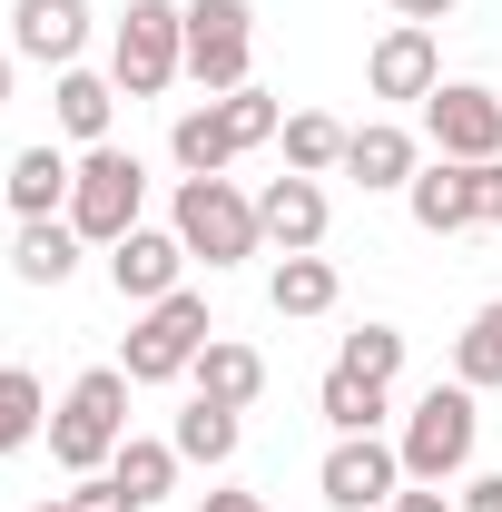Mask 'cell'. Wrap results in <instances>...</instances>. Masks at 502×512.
Wrapping results in <instances>:
<instances>
[{"label": "cell", "instance_id": "obj_1", "mask_svg": "<svg viewBox=\"0 0 502 512\" xmlns=\"http://www.w3.org/2000/svg\"><path fill=\"white\" fill-rule=\"evenodd\" d=\"M286 128V99L276 89H227V99H197V109H178V128H168V158L188 168V178H227L247 148H266Z\"/></svg>", "mask_w": 502, "mask_h": 512}, {"label": "cell", "instance_id": "obj_2", "mask_svg": "<svg viewBox=\"0 0 502 512\" xmlns=\"http://www.w3.org/2000/svg\"><path fill=\"white\" fill-rule=\"evenodd\" d=\"M119 444H128V365H89L50 404V463L79 483V473H109Z\"/></svg>", "mask_w": 502, "mask_h": 512}, {"label": "cell", "instance_id": "obj_3", "mask_svg": "<svg viewBox=\"0 0 502 512\" xmlns=\"http://www.w3.org/2000/svg\"><path fill=\"white\" fill-rule=\"evenodd\" d=\"M473 444H483V404H473V384H424L414 404H404V483H463L473 473Z\"/></svg>", "mask_w": 502, "mask_h": 512}, {"label": "cell", "instance_id": "obj_4", "mask_svg": "<svg viewBox=\"0 0 502 512\" xmlns=\"http://www.w3.org/2000/svg\"><path fill=\"white\" fill-rule=\"evenodd\" d=\"M109 79L119 99H158L188 79V0H128V20L109 30Z\"/></svg>", "mask_w": 502, "mask_h": 512}, {"label": "cell", "instance_id": "obj_5", "mask_svg": "<svg viewBox=\"0 0 502 512\" xmlns=\"http://www.w3.org/2000/svg\"><path fill=\"white\" fill-rule=\"evenodd\" d=\"M138 207H148V168H138V148H119V138H109V148H79V178H69V227L109 256L128 227H148Z\"/></svg>", "mask_w": 502, "mask_h": 512}, {"label": "cell", "instance_id": "obj_6", "mask_svg": "<svg viewBox=\"0 0 502 512\" xmlns=\"http://www.w3.org/2000/svg\"><path fill=\"white\" fill-rule=\"evenodd\" d=\"M168 227H178V247L207 256V266H247V256L266 247V227H256V197L237 188V178H178Z\"/></svg>", "mask_w": 502, "mask_h": 512}, {"label": "cell", "instance_id": "obj_7", "mask_svg": "<svg viewBox=\"0 0 502 512\" xmlns=\"http://www.w3.org/2000/svg\"><path fill=\"white\" fill-rule=\"evenodd\" d=\"M217 325H207V296L197 286H178V296H158V306H138V325H128V384H178L197 365V345H207Z\"/></svg>", "mask_w": 502, "mask_h": 512}, {"label": "cell", "instance_id": "obj_8", "mask_svg": "<svg viewBox=\"0 0 502 512\" xmlns=\"http://www.w3.org/2000/svg\"><path fill=\"white\" fill-rule=\"evenodd\" d=\"M256 69V10L247 0H188V79L207 99H227V89H247Z\"/></svg>", "mask_w": 502, "mask_h": 512}, {"label": "cell", "instance_id": "obj_9", "mask_svg": "<svg viewBox=\"0 0 502 512\" xmlns=\"http://www.w3.org/2000/svg\"><path fill=\"white\" fill-rule=\"evenodd\" d=\"M424 138H434V158L483 168V158H502V99L483 79H443L434 99H424Z\"/></svg>", "mask_w": 502, "mask_h": 512}, {"label": "cell", "instance_id": "obj_10", "mask_svg": "<svg viewBox=\"0 0 502 512\" xmlns=\"http://www.w3.org/2000/svg\"><path fill=\"white\" fill-rule=\"evenodd\" d=\"M325 503L335 512H384L394 493H404V453L384 444V434H335V453H325Z\"/></svg>", "mask_w": 502, "mask_h": 512}, {"label": "cell", "instance_id": "obj_11", "mask_svg": "<svg viewBox=\"0 0 502 512\" xmlns=\"http://www.w3.org/2000/svg\"><path fill=\"white\" fill-rule=\"evenodd\" d=\"M197 256L178 247V227H128L119 247H109V286H119V306H158V296H178L188 286Z\"/></svg>", "mask_w": 502, "mask_h": 512}, {"label": "cell", "instance_id": "obj_12", "mask_svg": "<svg viewBox=\"0 0 502 512\" xmlns=\"http://www.w3.org/2000/svg\"><path fill=\"white\" fill-rule=\"evenodd\" d=\"M365 89L375 99H404V109H424L443 89V50H434V30L424 20H394L375 50H365Z\"/></svg>", "mask_w": 502, "mask_h": 512}, {"label": "cell", "instance_id": "obj_13", "mask_svg": "<svg viewBox=\"0 0 502 512\" xmlns=\"http://www.w3.org/2000/svg\"><path fill=\"white\" fill-rule=\"evenodd\" d=\"M89 50V0H10V60L79 69Z\"/></svg>", "mask_w": 502, "mask_h": 512}, {"label": "cell", "instance_id": "obj_14", "mask_svg": "<svg viewBox=\"0 0 502 512\" xmlns=\"http://www.w3.org/2000/svg\"><path fill=\"white\" fill-rule=\"evenodd\" d=\"M414 168H424V138H414L404 119H365L355 138H345V178L375 188V197H404V188H414Z\"/></svg>", "mask_w": 502, "mask_h": 512}, {"label": "cell", "instance_id": "obj_15", "mask_svg": "<svg viewBox=\"0 0 502 512\" xmlns=\"http://www.w3.org/2000/svg\"><path fill=\"white\" fill-rule=\"evenodd\" d=\"M325 217H335L325 188L296 178V168L266 178V197H256V227H266V247H276V256H315V247H325Z\"/></svg>", "mask_w": 502, "mask_h": 512}, {"label": "cell", "instance_id": "obj_16", "mask_svg": "<svg viewBox=\"0 0 502 512\" xmlns=\"http://www.w3.org/2000/svg\"><path fill=\"white\" fill-rule=\"evenodd\" d=\"M69 178H79V158L40 138V148H20V158H10L0 197H10V217H20V227H30V217H69Z\"/></svg>", "mask_w": 502, "mask_h": 512}, {"label": "cell", "instance_id": "obj_17", "mask_svg": "<svg viewBox=\"0 0 502 512\" xmlns=\"http://www.w3.org/2000/svg\"><path fill=\"white\" fill-rule=\"evenodd\" d=\"M188 384L207 394V404L247 414L256 394H266V355H256V345H237V335H207V345H197V365H188Z\"/></svg>", "mask_w": 502, "mask_h": 512}, {"label": "cell", "instance_id": "obj_18", "mask_svg": "<svg viewBox=\"0 0 502 512\" xmlns=\"http://www.w3.org/2000/svg\"><path fill=\"white\" fill-rule=\"evenodd\" d=\"M50 109H60V138H79V148H109L119 79H109V69H60V79H50Z\"/></svg>", "mask_w": 502, "mask_h": 512}, {"label": "cell", "instance_id": "obj_19", "mask_svg": "<svg viewBox=\"0 0 502 512\" xmlns=\"http://www.w3.org/2000/svg\"><path fill=\"white\" fill-rule=\"evenodd\" d=\"M404 207H414V227H424V237H463V227H473V168H463V158H434V168H414Z\"/></svg>", "mask_w": 502, "mask_h": 512}, {"label": "cell", "instance_id": "obj_20", "mask_svg": "<svg viewBox=\"0 0 502 512\" xmlns=\"http://www.w3.org/2000/svg\"><path fill=\"white\" fill-rule=\"evenodd\" d=\"M79 247H89V237H79L69 217H30L20 247H10V276H20V286H69V276H79Z\"/></svg>", "mask_w": 502, "mask_h": 512}, {"label": "cell", "instance_id": "obj_21", "mask_svg": "<svg viewBox=\"0 0 502 512\" xmlns=\"http://www.w3.org/2000/svg\"><path fill=\"white\" fill-rule=\"evenodd\" d=\"M178 463H207V473H227L237 463V444H247V414H227V404H207V394H188V414H178Z\"/></svg>", "mask_w": 502, "mask_h": 512}, {"label": "cell", "instance_id": "obj_22", "mask_svg": "<svg viewBox=\"0 0 502 512\" xmlns=\"http://www.w3.org/2000/svg\"><path fill=\"white\" fill-rule=\"evenodd\" d=\"M315 414L335 424V434H384V414H394V384H365V375H335L315 384Z\"/></svg>", "mask_w": 502, "mask_h": 512}, {"label": "cell", "instance_id": "obj_23", "mask_svg": "<svg viewBox=\"0 0 502 512\" xmlns=\"http://www.w3.org/2000/svg\"><path fill=\"white\" fill-rule=\"evenodd\" d=\"M335 296L345 286H335L325 256H276V276H266V306L276 316H335Z\"/></svg>", "mask_w": 502, "mask_h": 512}, {"label": "cell", "instance_id": "obj_24", "mask_svg": "<svg viewBox=\"0 0 502 512\" xmlns=\"http://www.w3.org/2000/svg\"><path fill=\"white\" fill-rule=\"evenodd\" d=\"M109 473H119V493H128V503L148 512V503H168V493H178V444H158V434H128Z\"/></svg>", "mask_w": 502, "mask_h": 512}, {"label": "cell", "instance_id": "obj_25", "mask_svg": "<svg viewBox=\"0 0 502 512\" xmlns=\"http://www.w3.org/2000/svg\"><path fill=\"white\" fill-rule=\"evenodd\" d=\"M276 138H286V168H296V178H335L355 128H345V119H325V109H296V119L276 128Z\"/></svg>", "mask_w": 502, "mask_h": 512}, {"label": "cell", "instance_id": "obj_26", "mask_svg": "<svg viewBox=\"0 0 502 512\" xmlns=\"http://www.w3.org/2000/svg\"><path fill=\"white\" fill-rule=\"evenodd\" d=\"M50 434V394H40V375L30 365H0V453H30Z\"/></svg>", "mask_w": 502, "mask_h": 512}, {"label": "cell", "instance_id": "obj_27", "mask_svg": "<svg viewBox=\"0 0 502 512\" xmlns=\"http://www.w3.org/2000/svg\"><path fill=\"white\" fill-rule=\"evenodd\" d=\"M453 384H473V394H493V384H502V296L453 335Z\"/></svg>", "mask_w": 502, "mask_h": 512}, {"label": "cell", "instance_id": "obj_28", "mask_svg": "<svg viewBox=\"0 0 502 512\" xmlns=\"http://www.w3.org/2000/svg\"><path fill=\"white\" fill-rule=\"evenodd\" d=\"M335 365H345V375H365V384H394V375H404V325H355Z\"/></svg>", "mask_w": 502, "mask_h": 512}, {"label": "cell", "instance_id": "obj_29", "mask_svg": "<svg viewBox=\"0 0 502 512\" xmlns=\"http://www.w3.org/2000/svg\"><path fill=\"white\" fill-rule=\"evenodd\" d=\"M69 512H138L119 493V473H79V483H69Z\"/></svg>", "mask_w": 502, "mask_h": 512}, {"label": "cell", "instance_id": "obj_30", "mask_svg": "<svg viewBox=\"0 0 502 512\" xmlns=\"http://www.w3.org/2000/svg\"><path fill=\"white\" fill-rule=\"evenodd\" d=\"M473 227H502V158L473 168Z\"/></svg>", "mask_w": 502, "mask_h": 512}, {"label": "cell", "instance_id": "obj_31", "mask_svg": "<svg viewBox=\"0 0 502 512\" xmlns=\"http://www.w3.org/2000/svg\"><path fill=\"white\" fill-rule=\"evenodd\" d=\"M463 512H502V473H463Z\"/></svg>", "mask_w": 502, "mask_h": 512}, {"label": "cell", "instance_id": "obj_32", "mask_svg": "<svg viewBox=\"0 0 502 512\" xmlns=\"http://www.w3.org/2000/svg\"><path fill=\"white\" fill-rule=\"evenodd\" d=\"M384 512H463V503H443V483H414V493H394Z\"/></svg>", "mask_w": 502, "mask_h": 512}, {"label": "cell", "instance_id": "obj_33", "mask_svg": "<svg viewBox=\"0 0 502 512\" xmlns=\"http://www.w3.org/2000/svg\"><path fill=\"white\" fill-rule=\"evenodd\" d=\"M453 10H463V0H394V20H424V30H434V20H453Z\"/></svg>", "mask_w": 502, "mask_h": 512}, {"label": "cell", "instance_id": "obj_34", "mask_svg": "<svg viewBox=\"0 0 502 512\" xmlns=\"http://www.w3.org/2000/svg\"><path fill=\"white\" fill-rule=\"evenodd\" d=\"M197 512H266L256 493H197Z\"/></svg>", "mask_w": 502, "mask_h": 512}, {"label": "cell", "instance_id": "obj_35", "mask_svg": "<svg viewBox=\"0 0 502 512\" xmlns=\"http://www.w3.org/2000/svg\"><path fill=\"white\" fill-rule=\"evenodd\" d=\"M0 109H10V50H0Z\"/></svg>", "mask_w": 502, "mask_h": 512}, {"label": "cell", "instance_id": "obj_36", "mask_svg": "<svg viewBox=\"0 0 502 512\" xmlns=\"http://www.w3.org/2000/svg\"><path fill=\"white\" fill-rule=\"evenodd\" d=\"M30 512H69V493H60V503H30Z\"/></svg>", "mask_w": 502, "mask_h": 512}]
</instances>
